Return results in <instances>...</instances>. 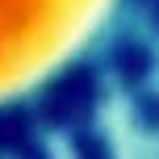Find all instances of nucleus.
<instances>
[{
	"label": "nucleus",
	"mask_w": 159,
	"mask_h": 159,
	"mask_svg": "<svg viewBox=\"0 0 159 159\" xmlns=\"http://www.w3.org/2000/svg\"><path fill=\"white\" fill-rule=\"evenodd\" d=\"M113 0H0V101L46 80L105 21Z\"/></svg>",
	"instance_id": "1"
}]
</instances>
